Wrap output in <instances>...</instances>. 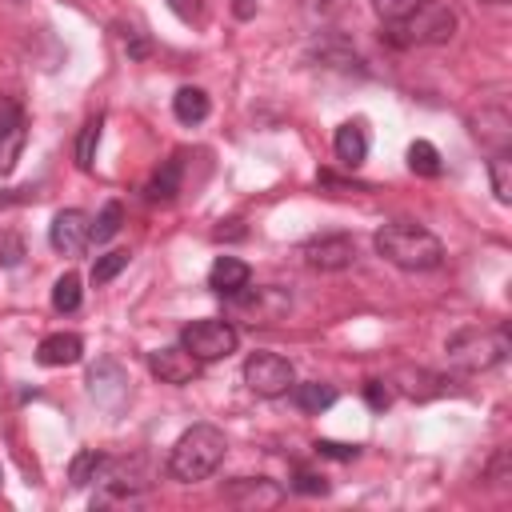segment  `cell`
<instances>
[{
    "mask_svg": "<svg viewBox=\"0 0 512 512\" xmlns=\"http://www.w3.org/2000/svg\"><path fill=\"white\" fill-rule=\"evenodd\" d=\"M372 244H376V252H380L388 264H396V268H404V272H432V268H440V260H444V244H440L428 228L408 224V220L384 224Z\"/></svg>",
    "mask_w": 512,
    "mask_h": 512,
    "instance_id": "6da1fadb",
    "label": "cell"
},
{
    "mask_svg": "<svg viewBox=\"0 0 512 512\" xmlns=\"http://www.w3.org/2000/svg\"><path fill=\"white\" fill-rule=\"evenodd\" d=\"M224 432L212 428V424H192L176 444H172V456H168V472L180 480V484H192V480H208L220 460H224Z\"/></svg>",
    "mask_w": 512,
    "mask_h": 512,
    "instance_id": "7a4b0ae2",
    "label": "cell"
},
{
    "mask_svg": "<svg viewBox=\"0 0 512 512\" xmlns=\"http://www.w3.org/2000/svg\"><path fill=\"white\" fill-rule=\"evenodd\" d=\"M452 32H456L452 8H444V4H436V0H424L408 20L388 24L384 36H388V44L408 48V44H444V40H452Z\"/></svg>",
    "mask_w": 512,
    "mask_h": 512,
    "instance_id": "3957f363",
    "label": "cell"
},
{
    "mask_svg": "<svg viewBox=\"0 0 512 512\" xmlns=\"http://www.w3.org/2000/svg\"><path fill=\"white\" fill-rule=\"evenodd\" d=\"M508 356V332L492 328V332H456L448 340V360L464 372H484L492 364H500Z\"/></svg>",
    "mask_w": 512,
    "mask_h": 512,
    "instance_id": "277c9868",
    "label": "cell"
},
{
    "mask_svg": "<svg viewBox=\"0 0 512 512\" xmlns=\"http://www.w3.org/2000/svg\"><path fill=\"white\" fill-rule=\"evenodd\" d=\"M180 344H184L200 364H212V360H224V356L236 352L240 332H236L228 320H192V324L180 332Z\"/></svg>",
    "mask_w": 512,
    "mask_h": 512,
    "instance_id": "5b68a950",
    "label": "cell"
},
{
    "mask_svg": "<svg viewBox=\"0 0 512 512\" xmlns=\"http://www.w3.org/2000/svg\"><path fill=\"white\" fill-rule=\"evenodd\" d=\"M244 384L256 392V396H284L292 384H296V372H292V364L284 360V356H276V352H252L248 360H244Z\"/></svg>",
    "mask_w": 512,
    "mask_h": 512,
    "instance_id": "8992f818",
    "label": "cell"
},
{
    "mask_svg": "<svg viewBox=\"0 0 512 512\" xmlns=\"http://www.w3.org/2000/svg\"><path fill=\"white\" fill-rule=\"evenodd\" d=\"M148 372L160 384H192L200 376V360L184 344H168V348L148 352Z\"/></svg>",
    "mask_w": 512,
    "mask_h": 512,
    "instance_id": "52a82bcc",
    "label": "cell"
},
{
    "mask_svg": "<svg viewBox=\"0 0 512 512\" xmlns=\"http://www.w3.org/2000/svg\"><path fill=\"white\" fill-rule=\"evenodd\" d=\"M48 240H52V248L64 252V256L84 252V248L92 244V220H88V212H80V208L56 212V216H52V228H48Z\"/></svg>",
    "mask_w": 512,
    "mask_h": 512,
    "instance_id": "ba28073f",
    "label": "cell"
},
{
    "mask_svg": "<svg viewBox=\"0 0 512 512\" xmlns=\"http://www.w3.org/2000/svg\"><path fill=\"white\" fill-rule=\"evenodd\" d=\"M356 260V240L352 236H316L304 244V264L316 272H344Z\"/></svg>",
    "mask_w": 512,
    "mask_h": 512,
    "instance_id": "9c48e42d",
    "label": "cell"
},
{
    "mask_svg": "<svg viewBox=\"0 0 512 512\" xmlns=\"http://www.w3.org/2000/svg\"><path fill=\"white\" fill-rule=\"evenodd\" d=\"M248 284H252V268L244 260H236V256H216V264L208 268V288L216 296H224V300L240 296Z\"/></svg>",
    "mask_w": 512,
    "mask_h": 512,
    "instance_id": "30bf717a",
    "label": "cell"
},
{
    "mask_svg": "<svg viewBox=\"0 0 512 512\" xmlns=\"http://www.w3.org/2000/svg\"><path fill=\"white\" fill-rule=\"evenodd\" d=\"M84 356V340L76 332H52L36 344V360L44 368H64V364H76Z\"/></svg>",
    "mask_w": 512,
    "mask_h": 512,
    "instance_id": "8fae6325",
    "label": "cell"
},
{
    "mask_svg": "<svg viewBox=\"0 0 512 512\" xmlns=\"http://www.w3.org/2000/svg\"><path fill=\"white\" fill-rule=\"evenodd\" d=\"M180 180H184V152H172V156L152 172V180H148L144 196H148L152 204H168V200H176Z\"/></svg>",
    "mask_w": 512,
    "mask_h": 512,
    "instance_id": "7c38bea8",
    "label": "cell"
},
{
    "mask_svg": "<svg viewBox=\"0 0 512 512\" xmlns=\"http://www.w3.org/2000/svg\"><path fill=\"white\" fill-rule=\"evenodd\" d=\"M332 148H336V160H340L344 168L364 164V156H368V132H364V124H360V120L340 124L336 136H332Z\"/></svg>",
    "mask_w": 512,
    "mask_h": 512,
    "instance_id": "4fadbf2b",
    "label": "cell"
},
{
    "mask_svg": "<svg viewBox=\"0 0 512 512\" xmlns=\"http://www.w3.org/2000/svg\"><path fill=\"white\" fill-rule=\"evenodd\" d=\"M228 500H236V504H256V508H272V504H280L284 500V492L272 484V480H264V476H240L232 488H228Z\"/></svg>",
    "mask_w": 512,
    "mask_h": 512,
    "instance_id": "5bb4252c",
    "label": "cell"
},
{
    "mask_svg": "<svg viewBox=\"0 0 512 512\" xmlns=\"http://www.w3.org/2000/svg\"><path fill=\"white\" fill-rule=\"evenodd\" d=\"M288 392H292V404H296L300 412H312V416H320V412H324V408H332V400H336V388H332V384H324V380L292 384Z\"/></svg>",
    "mask_w": 512,
    "mask_h": 512,
    "instance_id": "9a60e30c",
    "label": "cell"
},
{
    "mask_svg": "<svg viewBox=\"0 0 512 512\" xmlns=\"http://www.w3.org/2000/svg\"><path fill=\"white\" fill-rule=\"evenodd\" d=\"M208 92L204 88H192V84H184V88H176V96H172V112H176V120L180 124H200L204 116H208Z\"/></svg>",
    "mask_w": 512,
    "mask_h": 512,
    "instance_id": "2e32d148",
    "label": "cell"
},
{
    "mask_svg": "<svg viewBox=\"0 0 512 512\" xmlns=\"http://www.w3.org/2000/svg\"><path fill=\"white\" fill-rule=\"evenodd\" d=\"M488 180L500 204H512V156L508 152H492L488 160Z\"/></svg>",
    "mask_w": 512,
    "mask_h": 512,
    "instance_id": "e0dca14e",
    "label": "cell"
},
{
    "mask_svg": "<svg viewBox=\"0 0 512 512\" xmlns=\"http://www.w3.org/2000/svg\"><path fill=\"white\" fill-rule=\"evenodd\" d=\"M100 128H104V120H100V116H92V120L80 128V136H76V168H80V172H88V168H92V160H96Z\"/></svg>",
    "mask_w": 512,
    "mask_h": 512,
    "instance_id": "ac0fdd59",
    "label": "cell"
},
{
    "mask_svg": "<svg viewBox=\"0 0 512 512\" xmlns=\"http://www.w3.org/2000/svg\"><path fill=\"white\" fill-rule=\"evenodd\" d=\"M408 168H412L416 176H440V172H444V164H440V152H436V144H428V140H416V144L408 148Z\"/></svg>",
    "mask_w": 512,
    "mask_h": 512,
    "instance_id": "d6986e66",
    "label": "cell"
},
{
    "mask_svg": "<svg viewBox=\"0 0 512 512\" xmlns=\"http://www.w3.org/2000/svg\"><path fill=\"white\" fill-rule=\"evenodd\" d=\"M80 296H84V288H80V276L76 272H64L52 284V308L56 312H76L80 308Z\"/></svg>",
    "mask_w": 512,
    "mask_h": 512,
    "instance_id": "ffe728a7",
    "label": "cell"
},
{
    "mask_svg": "<svg viewBox=\"0 0 512 512\" xmlns=\"http://www.w3.org/2000/svg\"><path fill=\"white\" fill-rule=\"evenodd\" d=\"M104 460L108 456H100L96 448H84L76 460H72V468H68V480L76 484V488H84V484H92L96 476H100V468H104Z\"/></svg>",
    "mask_w": 512,
    "mask_h": 512,
    "instance_id": "44dd1931",
    "label": "cell"
},
{
    "mask_svg": "<svg viewBox=\"0 0 512 512\" xmlns=\"http://www.w3.org/2000/svg\"><path fill=\"white\" fill-rule=\"evenodd\" d=\"M120 224H124V204H120V200H108V204H104V212H100V216H96V224H92V244L112 240V236L120 232Z\"/></svg>",
    "mask_w": 512,
    "mask_h": 512,
    "instance_id": "7402d4cb",
    "label": "cell"
},
{
    "mask_svg": "<svg viewBox=\"0 0 512 512\" xmlns=\"http://www.w3.org/2000/svg\"><path fill=\"white\" fill-rule=\"evenodd\" d=\"M128 268V252H104V256H96V264H92V284L100 288V284H108V280H116L120 272Z\"/></svg>",
    "mask_w": 512,
    "mask_h": 512,
    "instance_id": "603a6c76",
    "label": "cell"
},
{
    "mask_svg": "<svg viewBox=\"0 0 512 512\" xmlns=\"http://www.w3.org/2000/svg\"><path fill=\"white\" fill-rule=\"evenodd\" d=\"M20 148H24V124H16V128L0 132V176H8V172L16 168Z\"/></svg>",
    "mask_w": 512,
    "mask_h": 512,
    "instance_id": "cb8c5ba5",
    "label": "cell"
},
{
    "mask_svg": "<svg viewBox=\"0 0 512 512\" xmlns=\"http://www.w3.org/2000/svg\"><path fill=\"white\" fill-rule=\"evenodd\" d=\"M420 4H424V0H372L376 16H380L384 24H400V20H408Z\"/></svg>",
    "mask_w": 512,
    "mask_h": 512,
    "instance_id": "d4e9b609",
    "label": "cell"
},
{
    "mask_svg": "<svg viewBox=\"0 0 512 512\" xmlns=\"http://www.w3.org/2000/svg\"><path fill=\"white\" fill-rule=\"evenodd\" d=\"M364 400H368L372 412H384V408L392 404V388H388L384 380H368V384H364Z\"/></svg>",
    "mask_w": 512,
    "mask_h": 512,
    "instance_id": "484cf974",
    "label": "cell"
},
{
    "mask_svg": "<svg viewBox=\"0 0 512 512\" xmlns=\"http://www.w3.org/2000/svg\"><path fill=\"white\" fill-rule=\"evenodd\" d=\"M292 488H296V492H304V496H324V492H328V480H324V476H316V472H304V468H296V480H292Z\"/></svg>",
    "mask_w": 512,
    "mask_h": 512,
    "instance_id": "4316f807",
    "label": "cell"
},
{
    "mask_svg": "<svg viewBox=\"0 0 512 512\" xmlns=\"http://www.w3.org/2000/svg\"><path fill=\"white\" fill-rule=\"evenodd\" d=\"M20 256H24V240L16 236V232H0V264H20Z\"/></svg>",
    "mask_w": 512,
    "mask_h": 512,
    "instance_id": "83f0119b",
    "label": "cell"
},
{
    "mask_svg": "<svg viewBox=\"0 0 512 512\" xmlns=\"http://www.w3.org/2000/svg\"><path fill=\"white\" fill-rule=\"evenodd\" d=\"M312 448H316L320 456H332V460H356V456H360L356 444H336V440H316Z\"/></svg>",
    "mask_w": 512,
    "mask_h": 512,
    "instance_id": "f1b7e54d",
    "label": "cell"
},
{
    "mask_svg": "<svg viewBox=\"0 0 512 512\" xmlns=\"http://www.w3.org/2000/svg\"><path fill=\"white\" fill-rule=\"evenodd\" d=\"M16 124H24V112H20V104H16L12 96H0V132L16 128Z\"/></svg>",
    "mask_w": 512,
    "mask_h": 512,
    "instance_id": "f546056e",
    "label": "cell"
},
{
    "mask_svg": "<svg viewBox=\"0 0 512 512\" xmlns=\"http://www.w3.org/2000/svg\"><path fill=\"white\" fill-rule=\"evenodd\" d=\"M184 24H192V20H200V12H204V0H164Z\"/></svg>",
    "mask_w": 512,
    "mask_h": 512,
    "instance_id": "4dcf8cb0",
    "label": "cell"
},
{
    "mask_svg": "<svg viewBox=\"0 0 512 512\" xmlns=\"http://www.w3.org/2000/svg\"><path fill=\"white\" fill-rule=\"evenodd\" d=\"M232 12H236V20H252L256 16V0H232Z\"/></svg>",
    "mask_w": 512,
    "mask_h": 512,
    "instance_id": "1f68e13d",
    "label": "cell"
},
{
    "mask_svg": "<svg viewBox=\"0 0 512 512\" xmlns=\"http://www.w3.org/2000/svg\"><path fill=\"white\" fill-rule=\"evenodd\" d=\"M484 4H508V0H484Z\"/></svg>",
    "mask_w": 512,
    "mask_h": 512,
    "instance_id": "d6a6232c",
    "label": "cell"
}]
</instances>
